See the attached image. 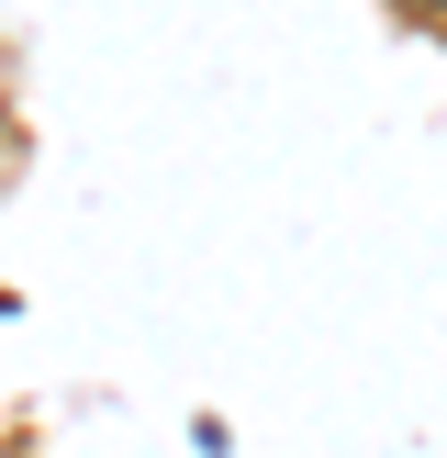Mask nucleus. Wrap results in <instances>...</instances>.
Instances as JSON below:
<instances>
[]
</instances>
